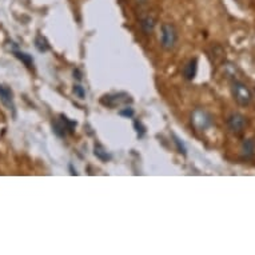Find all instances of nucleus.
Segmentation results:
<instances>
[{"mask_svg":"<svg viewBox=\"0 0 255 255\" xmlns=\"http://www.w3.org/2000/svg\"><path fill=\"white\" fill-rule=\"evenodd\" d=\"M176 39H178V35H176V31L174 28L172 24H166L162 25V38H160V44L166 50H171L172 47L175 46Z\"/></svg>","mask_w":255,"mask_h":255,"instance_id":"nucleus-4","label":"nucleus"},{"mask_svg":"<svg viewBox=\"0 0 255 255\" xmlns=\"http://www.w3.org/2000/svg\"><path fill=\"white\" fill-rule=\"evenodd\" d=\"M119 114H121L122 117L131 118V117H132V115H134V110L131 109V107H126V109L121 110V111H119Z\"/></svg>","mask_w":255,"mask_h":255,"instance_id":"nucleus-15","label":"nucleus"},{"mask_svg":"<svg viewBox=\"0 0 255 255\" xmlns=\"http://www.w3.org/2000/svg\"><path fill=\"white\" fill-rule=\"evenodd\" d=\"M15 56H16L17 59H20L21 62L24 63L27 67H32V64H34V59H32L31 55L20 52V51H15Z\"/></svg>","mask_w":255,"mask_h":255,"instance_id":"nucleus-11","label":"nucleus"},{"mask_svg":"<svg viewBox=\"0 0 255 255\" xmlns=\"http://www.w3.org/2000/svg\"><path fill=\"white\" fill-rule=\"evenodd\" d=\"M132 101L131 97L126 92H115V94H109V95H103L101 99V103L109 109H117L121 106L128 105Z\"/></svg>","mask_w":255,"mask_h":255,"instance_id":"nucleus-2","label":"nucleus"},{"mask_svg":"<svg viewBox=\"0 0 255 255\" xmlns=\"http://www.w3.org/2000/svg\"><path fill=\"white\" fill-rule=\"evenodd\" d=\"M94 154L97 158H99L103 162H107L110 159V154L106 151V148L101 144H95V148H94Z\"/></svg>","mask_w":255,"mask_h":255,"instance_id":"nucleus-10","label":"nucleus"},{"mask_svg":"<svg viewBox=\"0 0 255 255\" xmlns=\"http://www.w3.org/2000/svg\"><path fill=\"white\" fill-rule=\"evenodd\" d=\"M140 27H142L143 32H146V34H151L155 28V20L154 17L151 16H144L140 20Z\"/></svg>","mask_w":255,"mask_h":255,"instance_id":"nucleus-9","label":"nucleus"},{"mask_svg":"<svg viewBox=\"0 0 255 255\" xmlns=\"http://www.w3.org/2000/svg\"><path fill=\"white\" fill-rule=\"evenodd\" d=\"M191 122H193L194 127L199 131L207 130L209 127L213 126V118L209 113H206L205 110L197 109L191 115Z\"/></svg>","mask_w":255,"mask_h":255,"instance_id":"nucleus-3","label":"nucleus"},{"mask_svg":"<svg viewBox=\"0 0 255 255\" xmlns=\"http://www.w3.org/2000/svg\"><path fill=\"white\" fill-rule=\"evenodd\" d=\"M197 68H198V60L197 59H191L190 62L184 66L183 68V75L186 79L193 80L197 75Z\"/></svg>","mask_w":255,"mask_h":255,"instance_id":"nucleus-8","label":"nucleus"},{"mask_svg":"<svg viewBox=\"0 0 255 255\" xmlns=\"http://www.w3.org/2000/svg\"><path fill=\"white\" fill-rule=\"evenodd\" d=\"M254 143L251 142V140H246L242 146L243 155H245V156H250V155L254 154Z\"/></svg>","mask_w":255,"mask_h":255,"instance_id":"nucleus-13","label":"nucleus"},{"mask_svg":"<svg viewBox=\"0 0 255 255\" xmlns=\"http://www.w3.org/2000/svg\"><path fill=\"white\" fill-rule=\"evenodd\" d=\"M52 126H54L55 134L63 138V136L67 135V132H72V131H74L76 123L75 122L68 121L66 117H62V119H55V121L52 122Z\"/></svg>","mask_w":255,"mask_h":255,"instance_id":"nucleus-6","label":"nucleus"},{"mask_svg":"<svg viewBox=\"0 0 255 255\" xmlns=\"http://www.w3.org/2000/svg\"><path fill=\"white\" fill-rule=\"evenodd\" d=\"M231 91H233V97H234L235 102L239 106L246 107L253 101V94H251L250 88L247 87L246 84H243L242 82H234L233 87H231Z\"/></svg>","mask_w":255,"mask_h":255,"instance_id":"nucleus-1","label":"nucleus"},{"mask_svg":"<svg viewBox=\"0 0 255 255\" xmlns=\"http://www.w3.org/2000/svg\"><path fill=\"white\" fill-rule=\"evenodd\" d=\"M74 92H75L76 95H78L79 98H84V95H86V92H84V90L82 86H75V88H74Z\"/></svg>","mask_w":255,"mask_h":255,"instance_id":"nucleus-16","label":"nucleus"},{"mask_svg":"<svg viewBox=\"0 0 255 255\" xmlns=\"http://www.w3.org/2000/svg\"><path fill=\"white\" fill-rule=\"evenodd\" d=\"M147 1H148V0H135V3L138 5H140V7H142V5H146Z\"/></svg>","mask_w":255,"mask_h":255,"instance_id":"nucleus-17","label":"nucleus"},{"mask_svg":"<svg viewBox=\"0 0 255 255\" xmlns=\"http://www.w3.org/2000/svg\"><path fill=\"white\" fill-rule=\"evenodd\" d=\"M0 102L8 110H13V94L7 86H0Z\"/></svg>","mask_w":255,"mask_h":255,"instance_id":"nucleus-7","label":"nucleus"},{"mask_svg":"<svg viewBox=\"0 0 255 255\" xmlns=\"http://www.w3.org/2000/svg\"><path fill=\"white\" fill-rule=\"evenodd\" d=\"M35 47H36L38 51H40V52H44V51H47L50 48L48 43H47V40L43 38L42 35H38L36 39H35Z\"/></svg>","mask_w":255,"mask_h":255,"instance_id":"nucleus-12","label":"nucleus"},{"mask_svg":"<svg viewBox=\"0 0 255 255\" xmlns=\"http://www.w3.org/2000/svg\"><path fill=\"white\" fill-rule=\"evenodd\" d=\"M174 142H175L176 147H178V151H179L180 154L186 155V147H184L183 142H182L178 136H175V135H174Z\"/></svg>","mask_w":255,"mask_h":255,"instance_id":"nucleus-14","label":"nucleus"},{"mask_svg":"<svg viewBox=\"0 0 255 255\" xmlns=\"http://www.w3.org/2000/svg\"><path fill=\"white\" fill-rule=\"evenodd\" d=\"M227 126H229V128H230L231 132H234V134H241V132H243V130L246 128L247 121L242 114L233 113L230 117L227 118Z\"/></svg>","mask_w":255,"mask_h":255,"instance_id":"nucleus-5","label":"nucleus"}]
</instances>
